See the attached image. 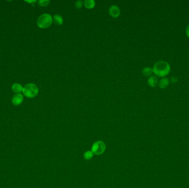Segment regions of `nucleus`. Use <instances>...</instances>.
<instances>
[{
  "label": "nucleus",
  "instance_id": "f257e3e1",
  "mask_svg": "<svg viewBox=\"0 0 189 188\" xmlns=\"http://www.w3.org/2000/svg\"><path fill=\"white\" fill-rule=\"evenodd\" d=\"M153 71L158 77H164L170 73V66L165 61H159L154 65Z\"/></svg>",
  "mask_w": 189,
  "mask_h": 188
},
{
  "label": "nucleus",
  "instance_id": "f03ea898",
  "mask_svg": "<svg viewBox=\"0 0 189 188\" xmlns=\"http://www.w3.org/2000/svg\"><path fill=\"white\" fill-rule=\"evenodd\" d=\"M52 22V17L48 13H43L39 16L37 21V26L41 28H47L50 26Z\"/></svg>",
  "mask_w": 189,
  "mask_h": 188
},
{
  "label": "nucleus",
  "instance_id": "7ed1b4c3",
  "mask_svg": "<svg viewBox=\"0 0 189 188\" xmlns=\"http://www.w3.org/2000/svg\"><path fill=\"white\" fill-rule=\"evenodd\" d=\"M39 92L38 87L36 84H26L23 89V93L28 98H33L37 95Z\"/></svg>",
  "mask_w": 189,
  "mask_h": 188
},
{
  "label": "nucleus",
  "instance_id": "20e7f679",
  "mask_svg": "<svg viewBox=\"0 0 189 188\" xmlns=\"http://www.w3.org/2000/svg\"><path fill=\"white\" fill-rule=\"evenodd\" d=\"M105 150L106 145L105 142L101 140L94 142L91 147V151L94 155H101L104 153Z\"/></svg>",
  "mask_w": 189,
  "mask_h": 188
},
{
  "label": "nucleus",
  "instance_id": "39448f33",
  "mask_svg": "<svg viewBox=\"0 0 189 188\" xmlns=\"http://www.w3.org/2000/svg\"><path fill=\"white\" fill-rule=\"evenodd\" d=\"M23 99V95L21 93L15 94L12 98V103L13 104L18 106L22 103Z\"/></svg>",
  "mask_w": 189,
  "mask_h": 188
},
{
  "label": "nucleus",
  "instance_id": "423d86ee",
  "mask_svg": "<svg viewBox=\"0 0 189 188\" xmlns=\"http://www.w3.org/2000/svg\"><path fill=\"white\" fill-rule=\"evenodd\" d=\"M120 9L116 5L111 6L109 8V13L111 16L113 18H117L120 15Z\"/></svg>",
  "mask_w": 189,
  "mask_h": 188
},
{
  "label": "nucleus",
  "instance_id": "0eeeda50",
  "mask_svg": "<svg viewBox=\"0 0 189 188\" xmlns=\"http://www.w3.org/2000/svg\"><path fill=\"white\" fill-rule=\"evenodd\" d=\"M169 85V80L168 78H163L159 82V87L161 89H165Z\"/></svg>",
  "mask_w": 189,
  "mask_h": 188
},
{
  "label": "nucleus",
  "instance_id": "6e6552de",
  "mask_svg": "<svg viewBox=\"0 0 189 188\" xmlns=\"http://www.w3.org/2000/svg\"><path fill=\"white\" fill-rule=\"evenodd\" d=\"M23 86L19 84H14L12 86V90L16 94L20 93L23 91Z\"/></svg>",
  "mask_w": 189,
  "mask_h": 188
},
{
  "label": "nucleus",
  "instance_id": "1a4fd4ad",
  "mask_svg": "<svg viewBox=\"0 0 189 188\" xmlns=\"http://www.w3.org/2000/svg\"><path fill=\"white\" fill-rule=\"evenodd\" d=\"M158 83V80L157 77L155 76H150L148 80V84L150 86H151L152 87H154L157 86Z\"/></svg>",
  "mask_w": 189,
  "mask_h": 188
},
{
  "label": "nucleus",
  "instance_id": "9d476101",
  "mask_svg": "<svg viewBox=\"0 0 189 188\" xmlns=\"http://www.w3.org/2000/svg\"><path fill=\"white\" fill-rule=\"evenodd\" d=\"M52 20L54 22V23L57 25H62L63 23V17L60 15H55L53 16Z\"/></svg>",
  "mask_w": 189,
  "mask_h": 188
},
{
  "label": "nucleus",
  "instance_id": "9b49d317",
  "mask_svg": "<svg viewBox=\"0 0 189 188\" xmlns=\"http://www.w3.org/2000/svg\"><path fill=\"white\" fill-rule=\"evenodd\" d=\"M84 5L88 9L92 8L95 6V1L94 0H85L84 1Z\"/></svg>",
  "mask_w": 189,
  "mask_h": 188
},
{
  "label": "nucleus",
  "instance_id": "f8f14e48",
  "mask_svg": "<svg viewBox=\"0 0 189 188\" xmlns=\"http://www.w3.org/2000/svg\"><path fill=\"white\" fill-rule=\"evenodd\" d=\"M94 154L93 153V152L91 151H87L85 152L84 153V158L86 160H90L92 158V157L94 156Z\"/></svg>",
  "mask_w": 189,
  "mask_h": 188
},
{
  "label": "nucleus",
  "instance_id": "ddd939ff",
  "mask_svg": "<svg viewBox=\"0 0 189 188\" xmlns=\"http://www.w3.org/2000/svg\"><path fill=\"white\" fill-rule=\"evenodd\" d=\"M143 74L145 76H149L152 74L153 71V68L149 67H147L145 68L143 70Z\"/></svg>",
  "mask_w": 189,
  "mask_h": 188
},
{
  "label": "nucleus",
  "instance_id": "4468645a",
  "mask_svg": "<svg viewBox=\"0 0 189 188\" xmlns=\"http://www.w3.org/2000/svg\"><path fill=\"white\" fill-rule=\"evenodd\" d=\"M49 0H39L38 1V5L42 7H45L48 5L50 3Z\"/></svg>",
  "mask_w": 189,
  "mask_h": 188
},
{
  "label": "nucleus",
  "instance_id": "2eb2a0df",
  "mask_svg": "<svg viewBox=\"0 0 189 188\" xmlns=\"http://www.w3.org/2000/svg\"><path fill=\"white\" fill-rule=\"evenodd\" d=\"M83 2L82 1H78L76 2L75 3V6L77 8H80L82 6H83Z\"/></svg>",
  "mask_w": 189,
  "mask_h": 188
},
{
  "label": "nucleus",
  "instance_id": "dca6fc26",
  "mask_svg": "<svg viewBox=\"0 0 189 188\" xmlns=\"http://www.w3.org/2000/svg\"><path fill=\"white\" fill-rule=\"evenodd\" d=\"M171 81H172V82L175 84V83H176V82H177L178 81V79L177 77H173L171 79Z\"/></svg>",
  "mask_w": 189,
  "mask_h": 188
},
{
  "label": "nucleus",
  "instance_id": "f3484780",
  "mask_svg": "<svg viewBox=\"0 0 189 188\" xmlns=\"http://www.w3.org/2000/svg\"><path fill=\"white\" fill-rule=\"evenodd\" d=\"M185 32H186V34L187 36V37L189 38V24L188 25V26H186V30H185Z\"/></svg>",
  "mask_w": 189,
  "mask_h": 188
},
{
  "label": "nucleus",
  "instance_id": "a211bd4d",
  "mask_svg": "<svg viewBox=\"0 0 189 188\" xmlns=\"http://www.w3.org/2000/svg\"><path fill=\"white\" fill-rule=\"evenodd\" d=\"M26 2H28V3H33L36 2V1H35V0H33V1H26Z\"/></svg>",
  "mask_w": 189,
  "mask_h": 188
}]
</instances>
